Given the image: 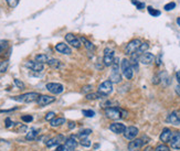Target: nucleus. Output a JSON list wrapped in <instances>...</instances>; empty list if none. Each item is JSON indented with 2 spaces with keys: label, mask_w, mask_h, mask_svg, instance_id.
I'll return each instance as SVG.
<instances>
[{
  "label": "nucleus",
  "mask_w": 180,
  "mask_h": 151,
  "mask_svg": "<svg viewBox=\"0 0 180 151\" xmlns=\"http://www.w3.org/2000/svg\"><path fill=\"white\" fill-rule=\"evenodd\" d=\"M40 96V94L37 92H29V93H25L22 95H19V96H14L11 97V99L16 100V102H20V103H33L37 102Z\"/></svg>",
  "instance_id": "obj_1"
},
{
  "label": "nucleus",
  "mask_w": 180,
  "mask_h": 151,
  "mask_svg": "<svg viewBox=\"0 0 180 151\" xmlns=\"http://www.w3.org/2000/svg\"><path fill=\"white\" fill-rule=\"evenodd\" d=\"M121 71H122V74L126 77L127 79H132L134 77V68L132 66L131 62H129L128 59H123L122 62H121Z\"/></svg>",
  "instance_id": "obj_2"
},
{
  "label": "nucleus",
  "mask_w": 180,
  "mask_h": 151,
  "mask_svg": "<svg viewBox=\"0 0 180 151\" xmlns=\"http://www.w3.org/2000/svg\"><path fill=\"white\" fill-rule=\"evenodd\" d=\"M113 89H114V88H113V83L110 79L104 81L103 83L99 84L98 87H97V92H98L103 97H106V96H108V95L112 94Z\"/></svg>",
  "instance_id": "obj_3"
},
{
  "label": "nucleus",
  "mask_w": 180,
  "mask_h": 151,
  "mask_svg": "<svg viewBox=\"0 0 180 151\" xmlns=\"http://www.w3.org/2000/svg\"><path fill=\"white\" fill-rule=\"evenodd\" d=\"M105 115H106V117L110 118V119H112V120L122 119V108L118 106L105 108Z\"/></svg>",
  "instance_id": "obj_4"
},
{
  "label": "nucleus",
  "mask_w": 180,
  "mask_h": 151,
  "mask_svg": "<svg viewBox=\"0 0 180 151\" xmlns=\"http://www.w3.org/2000/svg\"><path fill=\"white\" fill-rule=\"evenodd\" d=\"M142 40L140 39H133L132 41H129L128 43L126 44V46H125L124 49V52L126 55H132L133 53H135L136 51L138 50V47L140 46V44H142Z\"/></svg>",
  "instance_id": "obj_5"
},
{
  "label": "nucleus",
  "mask_w": 180,
  "mask_h": 151,
  "mask_svg": "<svg viewBox=\"0 0 180 151\" xmlns=\"http://www.w3.org/2000/svg\"><path fill=\"white\" fill-rule=\"evenodd\" d=\"M115 60V51L110 47H106L104 50V57H103V64L106 67H110L112 64L114 63Z\"/></svg>",
  "instance_id": "obj_6"
},
{
  "label": "nucleus",
  "mask_w": 180,
  "mask_h": 151,
  "mask_svg": "<svg viewBox=\"0 0 180 151\" xmlns=\"http://www.w3.org/2000/svg\"><path fill=\"white\" fill-rule=\"evenodd\" d=\"M79 142L76 141V137L75 136H70L68 139H65L63 144V150L62 151H75Z\"/></svg>",
  "instance_id": "obj_7"
},
{
  "label": "nucleus",
  "mask_w": 180,
  "mask_h": 151,
  "mask_svg": "<svg viewBox=\"0 0 180 151\" xmlns=\"http://www.w3.org/2000/svg\"><path fill=\"white\" fill-rule=\"evenodd\" d=\"M65 41L68 42V44H70L71 46L75 47V49H80L82 46V42L80 40L79 36H76L73 33H66L65 36H64Z\"/></svg>",
  "instance_id": "obj_8"
},
{
  "label": "nucleus",
  "mask_w": 180,
  "mask_h": 151,
  "mask_svg": "<svg viewBox=\"0 0 180 151\" xmlns=\"http://www.w3.org/2000/svg\"><path fill=\"white\" fill-rule=\"evenodd\" d=\"M45 88L53 95L61 94V93H63V90H64V86L62 85V84H59V83H48L47 85H45Z\"/></svg>",
  "instance_id": "obj_9"
},
{
  "label": "nucleus",
  "mask_w": 180,
  "mask_h": 151,
  "mask_svg": "<svg viewBox=\"0 0 180 151\" xmlns=\"http://www.w3.org/2000/svg\"><path fill=\"white\" fill-rule=\"evenodd\" d=\"M138 132H139V130H138L137 127L129 126V127H126V129H125V131H124V133H123V135H124L125 139L132 141V140H134L136 137H137Z\"/></svg>",
  "instance_id": "obj_10"
},
{
  "label": "nucleus",
  "mask_w": 180,
  "mask_h": 151,
  "mask_svg": "<svg viewBox=\"0 0 180 151\" xmlns=\"http://www.w3.org/2000/svg\"><path fill=\"white\" fill-rule=\"evenodd\" d=\"M155 55L150 52H145L139 55V63L144 64V65H150L155 62Z\"/></svg>",
  "instance_id": "obj_11"
},
{
  "label": "nucleus",
  "mask_w": 180,
  "mask_h": 151,
  "mask_svg": "<svg viewBox=\"0 0 180 151\" xmlns=\"http://www.w3.org/2000/svg\"><path fill=\"white\" fill-rule=\"evenodd\" d=\"M25 66L28 67L29 70L33 71V72L37 73H41L43 70H44V65L42 63H39L37 61H27L25 63Z\"/></svg>",
  "instance_id": "obj_12"
},
{
  "label": "nucleus",
  "mask_w": 180,
  "mask_h": 151,
  "mask_svg": "<svg viewBox=\"0 0 180 151\" xmlns=\"http://www.w3.org/2000/svg\"><path fill=\"white\" fill-rule=\"evenodd\" d=\"M55 102V97L53 96H49V95H40L37 100L39 106L41 107H44V106H48V105L52 104V103Z\"/></svg>",
  "instance_id": "obj_13"
},
{
  "label": "nucleus",
  "mask_w": 180,
  "mask_h": 151,
  "mask_svg": "<svg viewBox=\"0 0 180 151\" xmlns=\"http://www.w3.org/2000/svg\"><path fill=\"white\" fill-rule=\"evenodd\" d=\"M62 141H65V137H64L63 135H58V136H55L54 138L48 139L47 141H45V146H47L48 148H51V147L61 144Z\"/></svg>",
  "instance_id": "obj_14"
},
{
  "label": "nucleus",
  "mask_w": 180,
  "mask_h": 151,
  "mask_svg": "<svg viewBox=\"0 0 180 151\" xmlns=\"http://www.w3.org/2000/svg\"><path fill=\"white\" fill-rule=\"evenodd\" d=\"M144 144H145V141L142 139V138H140V139H136L135 138V139L132 140V141L129 142L127 148H128L129 151H138L143 148Z\"/></svg>",
  "instance_id": "obj_15"
},
{
  "label": "nucleus",
  "mask_w": 180,
  "mask_h": 151,
  "mask_svg": "<svg viewBox=\"0 0 180 151\" xmlns=\"http://www.w3.org/2000/svg\"><path fill=\"white\" fill-rule=\"evenodd\" d=\"M55 50H56V52L61 53V54H64V55L72 54V50H71V47L64 42H60V43H58V44H55Z\"/></svg>",
  "instance_id": "obj_16"
},
{
  "label": "nucleus",
  "mask_w": 180,
  "mask_h": 151,
  "mask_svg": "<svg viewBox=\"0 0 180 151\" xmlns=\"http://www.w3.org/2000/svg\"><path fill=\"white\" fill-rule=\"evenodd\" d=\"M108 129H110L112 132L116 133V135H121V133H124L125 129H126V126H125L124 124H122V122H113V124L110 125Z\"/></svg>",
  "instance_id": "obj_17"
},
{
  "label": "nucleus",
  "mask_w": 180,
  "mask_h": 151,
  "mask_svg": "<svg viewBox=\"0 0 180 151\" xmlns=\"http://www.w3.org/2000/svg\"><path fill=\"white\" fill-rule=\"evenodd\" d=\"M170 146L172 149L180 150V131L179 130H176L172 132V136H171V139H170Z\"/></svg>",
  "instance_id": "obj_18"
},
{
  "label": "nucleus",
  "mask_w": 180,
  "mask_h": 151,
  "mask_svg": "<svg viewBox=\"0 0 180 151\" xmlns=\"http://www.w3.org/2000/svg\"><path fill=\"white\" fill-rule=\"evenodd\" d=\"M167 121L173 126H180V111H175L167 117Z\"/></svg>",
  "instance_id": "obj_19"
},
{
  "label": "nucleus",
  "mask_w": 180,
  "mask_h": 151,
  "mask_svg": "<svg viewBox=\"0 0 180 151\" xmlns=\"http://www.w3.org/2000/svg\"><path fill=\"white\" fill-rule=\"evenodd\" d=\"M171 136H172V131L169 128H164L159 136V139L160 141L164 142V143H168V142H170Z\"/></svg>",
  "instance_id": "obj_20"
},
{
  "label": "nucleus",
  "mask_w": 180,
  "mask_h": 151,
  "mask_svg": "<svg viewBox=\"0 0 180 151\" xmlns=\"http://www.w3.org/2000/svg\"><path fill=\"white\" fill-rule=\"evenodd\" d=\"M129 62H131L134 71L138 72V71H139V54L133 53L132 55H129Z\"/></svg>",
  "instance_id": "obj_21"
},
{
  "label": "nucleus",
  "mask_w": 180,
  "mask_h": 151,
  "mask_svg": "<svg viewBox=\"0 0 180 151\" xmlns=\"http://www.w3.org/2000/svg\"><path fill=\"white\" fill-rule=\"evenodd\" d=\"M80 40H81V42H82V45L85 46V49L87 50V51L92 52V51H94L95 50V45L93 44V43L91 42L87 38H85V36H80Z\"/></svg>",
  "instance_id": "obj_22"
},
{
  "label": "nucleus",
  "mask_w": 180,
  "mask_h": 151,
  "mask_svg": "<svg viewBox=\"0 0 180 151\" xmlns=\"http://www.w3.org/2000/svg\"><path fill=\"white\" fill-rule=\"evenodd\" d=\"M110 79L112 81L113 84H119L122 83V74H121V71L118 72H110Z\"/></svg>",
  "instance_id": "obj_23"
},
{
  "label": "nucleus",
  "mask_w": 180,
  "mask_h": 151,
  "mask_svg": "<svg viewBox=\"0 0 180 151\" xmlns=\"http://www.w3.org/2000/svg\"><path fill=\"white\" fill-rule=\"evenodd\" d=\"M65 121H66L65 118H63V117H59V118L54 117L52 120H50V126L51 127H60L63 124H65Z\"/></svg>",
  "instance_id": "obj_24"
},
{
  "label": "nucleus",
  "mask_w": 180,
  "mask_h": 151,
  "mask_svg": "<svg viewBox=\"0 0 180 151\" xmlns=\"http://www.w3.org/2000/svg\"><path fill=\"white\" fill-rule=\"evenodd\" d=\"M39 132H40V129H36V128H32L31 130H30V132L27 133V136H25V139L27 140H34L37 139V136L39 135Z\"/></svg>",
  "instance_id": "obj_25"
},
{
  "label": "nucleus",
  "mask_w": 180,
  "mask_h": 151,
  "mask_svg": "<svg viewBox=\"0 0 180 151\" xmlns=\"http://www.w3.org/2000/svg\"><path fill=\"white\" fill-rule=\"evenodd\" d=\"M102 97L103 96L97 92V93H87L85 98L87 99V100H97V99H101Z\"/></svg>",
  "instance_id": "obj_26"
},
{
  "label": "nucleus",
  "mask_w": 180,
  "mask_h": 151,
  "mask_svg": "<svg viewBox=\"0 0 180 151\" xmlns=\"http://www.w3.org/2000/svg\"><path fill=\"white\" fill-rule=\"evenodd\" d=\"M49 60H50V57H48L47 54H38V55H36V61L39 62V63H42V64L48 63V61H49Z\"/></svg>",
  "instance_id": "obj_27"
},
{
  "label": "nucleus",
  "mask_w": 180,
  "mask_h": 151,
  "mask_svg": "<svg viewBox=\"0 0 180 151\" xmlns=\"http://www.w3.org/2000/svg\"><path fill=\"white\" fill-rule=\"evenodd\" d=\"M148 47H149V44L147 42H143L142 44H140V46L138 47V50L136 51L135 53H137V54H143V53H145V52H147V50H148Z\"/></svg>",
  "instance_id": "obj_28"
},
{
  "label": "nucleus",
  "mask_w": 180,
  "mask_h": 151,
  "mask_svg": "<svg viewBox=\"0 0 180 151\" xmlns=\"http://www.w3.org/2000/svg\"><path fill=\"white\" fill-rule=\"evenodd\" d=\"M48 65L51 66V67H53V68H59L61 66V62L56 59H50L49 61H48Z\"/></svg>",
  "instance_id": "obj_29"
},
{
  "label": "nucleus",
  "mask_w": 180,
  "mask_h": 151,
  "mask_svg": "<svg viewBox=\"0 0 180 151\" xmlns=\"http://www.w3.org/2000/svg\"><path fill=\"white\" fill-rule=\"evenodd\" d=\"M115 106H118V104L116 102H113V100H106V102L101 104L102 108H110V107H115Z\"/></svg>",
  "instance_id": "obj_30"
},
{
  "label": "nucleus",
  "mask_w": 180,
  "mask_h": 151,
  "mask_svg": "<svg viewBox=\"0 0 180 151\" xmlns=\"http://www.w3.org/2000/svg\"><path fill=\"white\" fill-rule=\"evenodd\" d=\"M8 66H9L8 61H1V62H0V74H3V73L7 72Z\"/></svg>",
  "instance_id": "obj_31"
},
{
  "label": "nucleus",
  "mask_w": 180,
  "mask_h": 151,
  "mask_svg": "<svg viewBox=\"0 0 180 151\" xmlns=\"http://www.w3.org/2000/svg\"><path fill=\"white\" fill-rule=\"evenodd\" d=\"M92 133V129H85V130H82V131H80L79 133H77V137L79 138H86L88 135H91Z\"/></svg>",
  "instance_id": "obj_32"
},
{
  "label": "nucleus",
  "mask_w": 180,
  "mask_h": 151,
  "mask_svg": "<svg viewBox=\"0 0 180 151\" xmlns=\"http://www.w3.org/2000/svg\"><path fill=\"white\" fill-rule=\"evenodd\" d=\"M80 144L83 146V147H85V148H88V147H91L92 142H91V140L87 139V137H86V138H82V139L80 140Z\"/></svg>",
  "instance_id": "obj_33"
},
{
  "label": "nucleus",
  "mask_w": 180,
  "mask_h": 151,
  "mask_svg": "<svg viewBox=\"0 0 180 151\" xmlns=\"http://www.w3.org/2000/svg\"><path fill=\"white\" fill-rule=\"evenodd\" d=\"M14 85H16L17 87L19 88V89H21V90L25 89V83H23V82H21L20 79L14 78Z\"/></svg>",
  "instance_id": "obj_34"
},
{
  "label": "nucleus",
  "mask_w": 180,
  "mask_h": 151,
  "mask_svg": "<svg viewBox=\"0 0 180 151\" xmlns=\"http://www.w3.org/2000/svg\"><path fill=\"white\" fill-rule=\"evenodd\" d=\"M147 10H148V13L150 14V16H153V17H158V16H160V11H159V10L154 9L153 7H148V8H147Z\"/></svg>",
  "instance_id": "obj_35"
},
{
  "label": "nucleus",
  "mask_w": 180,
  "mask_h": 151,
  "mask_svg": "<svg viewBox=\"0 0 180 151\" xmlns=\"http://www.w3.org/2000/svg\"><path fill=\"white\" fill-rule=\"evenodd\" d=\"M82 114H83L85 117H88V118L94 117L95 116V111H92V109H84V111H82Z\"/></svg>",
  "instance_id": "obj_36"
},
{
  "label": "nucleus",
  "mask_w": 180,
  "mask_h": 151,
  "mask_svg": "<svg viewBox=\"0 0 180 151\" xmlns=\"http://www.w3.org/2000/svg\"><path fill=\"white\" fill-rule=\"evenodd\" d=\"M155 151H170V149H169L168 146L162 143V144H158V146L155 148Z\"/></svg>",
  "instance_id": "obj_37"
},
{
  "label": "nucleus",
  "mask_w": 180,
  "mask_h": 151,
  "mask_svg": "<svg viewBox=\"0 0 180 151\" xmlns=\"http://www.w3.org/2000/svg\"><path fill=\"white\" fill-rule=\"evenodd\" d=\"M175 8H176V3L171 1V3H168L167 5H165L164 9L166 10V11H171V10L175 9Z\"/></svg>",
  "instance_id": "obj_38"
},
{
  "label": "nucleus",
  "mask_w": 180,
  "mask_h": 151,
  "mask_svg": "<svg viewBox=\"0 0 180 151\" xmlns=\"http://www.w3.org/2000/svg\"><path fill=\"white\" fill-rule=\"evenodd\" d=\"M12 126H14V122L12 121L9 117L6 118V119H5V127H6V128H10V127H12Z\"/></svg>",
  "instance_id": "obj_39"
},
{
  "label": "nucleus",
  "mask_w": 180,
  "mask_h": 151,
  "mask_svg": "<svg viewBox=\"0 0 180 151\" xmlns=\"http://www.w3.org/2000/svg\"><path fill=\"white\" fill-rule=\"evenodd\" d=\"M6 3H8V6H9L10 8H14L18 5L19 0H6Z\"/></svg>",
  "instance_id": "obj_40"
},
{
  "label": "nucleus",
  "mask_w": 180,
  "mask_h": 151,
  "mask_svg": "<svg viewBox=\"0 0 180 151\" xmlns=\"http://www.w3.org/2000/svg\"><path fill=\"white\" fill-rule=\"evenodd\" d=\"M21 120L25 122H31L32 120H33V117H32L31 115H23L22 117H21Z\"/></svg>",
  "instance_id": "obj_41"
},
{
  "label": "nucleus",
  "mask_w": 180,
  "mask_h": 151,
  "mask_svg": "<svg viewBox=\"0 0 180 151\" xmlns=\"http://www.w3.org/2000/svg\"><path fill=\"white\" fill-rule=\"evenodd\" d=\"M55 117V114L53 113V111H49V113L45 115V120H48V121H50V120H52L53 118Z\"/></svg>",
  "instance_id": "obj_42"
},
{
  "label": "nucleus",
  "mask_w": 180,
  "mask_h": 151,
  "mask_svg": "<svg viewBox=\"0 0 180 151\" xmlns=\"http://www.w3.org/2000/svg\"><path fill=\"white\" fill-rule=\"evenodd\" d=\"M92 87H93L92 85L84 86V87H83V89H82V92H83V93H87V92H91V90H92Z\"/></svg>",
  "instance_id": "obj_43"
},
{
  "label": "nucleus",
  "mask_w": 180,
  "mask_h": 151,
  "mask_svg": "<svg viewBox=\"0 0 180 151\" xmlns=\"http://www.w3.org/2000/svg\"><path fill=\"white\" fill-rule=\"evenodd\" d=\"M27 126L25 125H21L20 127H19V129H18V132H25L27 131Z\"/></svg>",
  "instance_id": "obj_44"
},
{
  "label": "nucleus",
  "mask_w": 180,
  "mask_h": 151,
  "mask_svg": "<svg viewBox=\"0 0 180 151\" xmlns=\"http://www.w3.org/2000/svg\"><path fill=\"white\" fill-rule=\"evenodd\" d=\"M136 7H137V9L142 10V9H144V8H145V3H139V1H138V3L136 5Z\"/></svg>",
  "instance_id": "obj_45"
},
{
  "label": "nucleus",
  "mask_w": 180,
  "mask_h": 151,
  "mask_svg": "<svg viewBox=\"0 0 180 151\" xmlns=\"http://www.w3.org/2000/svg\"><path fill=\"white\" fill-rule=\"evenodd\" d=\"M68 126H69V129H73V128H75V126H76V125H75V122L70 121L68 124Z\"/></svg>",
  "instance_id": "obj_46"
},
{
  "label": "nucleus",
  "mask_w": 180,
  "mask_h": 151,
  "mask_svg": "<svg viewBox=\"0 0 180 151\" xmlns=\"http://www.w3.org/2000/svg\"><path fill=\"white\" fill-rule=\"evenodd\" d=\"M176 78H177V82L179 83V85H180V71H178V72L176 73Z\"/></svg>",
  "instance_id": "obj_47"
},
{
  "label": "nucleus",
  "mask_w": 180,
  "mask_h": 151,
  "mask_svg": "<svg viewBox=\"0 0 180 151\" xmlns=\"http://www.w3.org/2000/svg\"><path fill=\"white\" fill-rule=\"evenodd\" d=\"M156 64H157V66H159V65H161V60H160V57H158L157 59H156Z\"/></svg>",
  "instance_id": "obj_48"
},
{
  "label": "nucleus",
  "mask_w": 180,
  "mask_h": 151,
  "mask_svg": "<svg viewBox=\"0 0 180 151\" xmlns=\"http://www.w3.org/2000/svg\"><path fill=\"white\" fill-rule=\"evenodd\" d=\"M62 150H63V144H59L55 151H62Z\"/></svg>",
  "instance_id": "obj_49"
},
{
  "label": "nucleus",
  "mask_w": 180,
  "mask_h": 151,
  "mask_svg": "<svg viewBox=\"0 0 180 151\" xmlns=\"http://www.w3.org/2000/svg\"><path fill=\"white\" fill-rule=\"evenodd\" d=\"M176 93L180 96V85H178L177 87H176Z\"/></svg>",
  "instance_id": "obj_50"
},
{
  "label": "nucleus",
  "mask_w": 180,
  "mask_h": 151,
  "mask_svg": "<svg viewBox=\"0 0 180 151\" xmlns=\"http://www.w3.org/2000/svg\"><path fill=\"white\" fill-rule=\"evenodd\" d=\"M144 151H153V149H151L150 147H148V148H146V149H145Z\"/></svg>",
  "instance_id": "obj_51"
},
{
  "label": "nucleus",
  "mask_w": 180,
  "mask_h": 151,
  "mask_svg": "<svg viewBox=\"0 0 180 151\" xmlns=\"http://www.w3.org/2000/svg\"><path fill=\"white\" fill-rule=\"evenodd\" d=\"M177 24L180 27V17H179V18H177Z\"/></svg>",
  "instance_id": "obj_52"
}]
</instances>
